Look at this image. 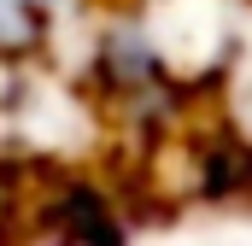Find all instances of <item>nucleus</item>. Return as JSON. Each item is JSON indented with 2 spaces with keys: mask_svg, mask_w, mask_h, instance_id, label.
Segmentation results:
<instances>
[{
  "mask_svg": "<svg viewBox=\"0 0 252 246\" xmlns=\"http://www.w3.org/2000/svg\"><path fill=\"white\" fill-rule=\"evenodd\" d=\"M64 0H0V59H24L47 41Z\"/></svg>",
  "mask_w": 252,
  "mask_h": 246,
  "instance_id": "1",
  "label": "nucleus"
}]
</instances>
